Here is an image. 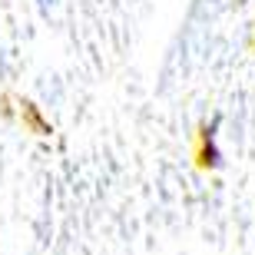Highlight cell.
Here are the masks:
<instances>
[{
    "instance_id": "1",
    "label": "cell",
    "mask_w": 255,
    "mask_h": 255,
    "mask_svg": "<svg viewBox=\"0 0 255 255\" xmlns=\"http://www.w3.org/2000/svg\"><path fill=\"white\" fill-rule=\"evenodd\" d=\"M202 162H206V166H219V149H216V123L202 129Z\"/></svg>"
},
{
    "instance_id": "2",
    "label": "cell",
    "mask_w": 255,
    "mask_h": 255,
    "mask_svg": "<svg viewBox=\"0 0 255 255\" xmlns=\"http://www.w3.org/2000/svg\"><path fill=\"white\" fill-rule=\"evenodd\" d=\"M50 3H53V0H40V7H50Z\"/></svg>"
}]
</instances>
